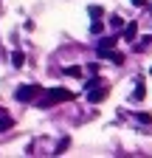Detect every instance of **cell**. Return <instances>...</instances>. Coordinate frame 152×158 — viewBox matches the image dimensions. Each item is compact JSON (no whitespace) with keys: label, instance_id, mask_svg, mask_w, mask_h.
Returning a JSON list of instances; mask_svg holds the SVG:
<instances>
[{"label":"cell","instance_id":"1","mask_svg":"<svg viewBox=\"0 0 152 158\" xmlns=\"http://www.w3.org/2000/svg\"><path fill=\"white\" fill-rule=\"evenodd\" d=\"M70 99H73V93H70V90L56 88V90H48V96L40 102V107H51V105H56V102H70Z\"/></svg>","mask_w":152,"mask_h":158},{"label":"cell","instance_id":"3","mask_svg":"<svg viewBox=\"0 0 152 158\" xmlns=\"http://www.w3.org/2000/svg\"><path fill=\"white\" fill-rule=\"evenodd\" d=\"M104 96H107V88H93L87 99H90V102H93V105H96V102H102V99H104Z\"/></svg>","mask_w":152,"mask_h":158},{"label":"cell","instance_id":"11","mask_svg":"<svg viewBox=\"0 0 152 158\" xmlns=\"http://www.w3.org/2000/svg\"><path fill=\"white\" fill-rule=\"evenodd\" d=\"M68 147H70V138H62V141L56 144V155H62V152H65Z\"/></svg>","mask_w":152,"mask_h":158},{"label":"cell","instance_id":"5","mask_svg":"<svg viewBox=\"0 0 152 158\" xmlns=\"http://www.w3.org/2000/svg\"><path fill=\"white\" fill-rule=\"evenodd\" d=\"M118 43V37H104V40H99V51H104V48H113Z\"/></svg>","mask_w":152,"mask_h":158},{"label":"cell","instance_id":"14","mask_svg":"<svg viewBox=\"0 0 152 158\" xmlns=\"http://www.w3.org/2000/svg\"><path fill=\"white\" fill-rule=\"evenodd\" d=\"M130 3H132V6H138V9H141V6H146V0H130Z\"/></svg>","mask_w":152,"mask_h":158},{"label":"cell","instance_id":"6","mask_svg":"<svg viewBox=\"0 0 152 158\" xmlns=\"http://www.w3.org/2000/svg\"><path fill=\"white\" fill-rule=\"evenodd\" d=\"M144 96H146V88L141 85V79H138V88H135V90H132V102H141V99H144Z\"/></svg>","mask_w":152,"mask_h":158},{"label":"cell","instance_id":"9","mask_svg":"<svg viewBox=\"0 0 152 158\" xmlns=\"http://www.w3.org/2000/svg\"><path fill=\"white\" fill-rule=\"evenodd\" d=\"M87 14H90L93 20H99V17L104 14V9H102V6H87Z\"/></svg>","mask_w":152,"mask_h":158},{"label":"cell","instance_id":"7","mask_svg":"<svg viewBox=\"0 0 152 158\" xmlns=\"http://www.w3.org/2000/svg\"><path fill=\"white\" fill-rule=\"evenodd\" d=\"M11 65H14V68H23V65H26V56H23V51H14V56H11Z\"/></svg>","mask_w":152,"mask_h":158},{"label":"cell","instance_id":"13","mask_svg":"<svg viewBox=\"0 0 152 158\" xmlns=\"http://www.w3.org/2000/svg\"><path fill=\"white\" fill-rule=\"evenodd\" d=\"M110 26H113V28H124V17H113Z\"/></svg>","mask_w":152,"mask_h":158},{"label":"cell","instance_id":"12","mask_svg":"<svg viewBox=\"0 0 152 158\" xmlns=\"http://www.w3.org/2000/svg\"><path fill=\"white\" fill-rule=\"evenodd\" d=\"M102 28H104V26H102V20H93V26H90V34H102Z\"/></svg>","mask_w":152,"mask_h":158},{"label":"cell","instance_id":"4","mask_svg":"<svg viewBox=\"0 0 152 158\" xmlns=\"http://www.w3.org/2000/svg\"><path fill=\"white\" fill-rule=\"evenodd\" d=\"M135 34H138V26L135 23H127L124 26V40H135Z\"/></svg>","mask_w":152,"mask_h":158},{"label":"cell","instance_id":"2","mask_svg":"<svg viewBox=\"0 0 152 158\" xmlns=\"http://www.w3.org/2000/svg\"><path fill=\"white\" fill-rule=\"evenodd\" d=\"M40 93H42L40 85H20L17 93H14V99H17V102H31V99H37Z\"/></svg>","mask_w":152,"mask_h":158},{"label":"cell","instance_id":"8","mask_svg":"<svg viewBox=\"0 0 152 158\" xmlns=\"http://www.w3.org/2000/svg\"><path fill=\"white\" fill-rule=\"evenodd\" d=\"M6 130H11V118L6 113H0V133H6Z\"/></svg>","mask_w":152,"mask_h":158},{"label":"cell","instance_id":"10","mask_svg":"<svg viewBox=\"0 0 152 158\" xmlns=\"http://www.w3.org/2000/svg\"><path fill=\"white\" fill-rule=\"evenodd\" d=\"M65 73H68V76H76V79H79V76H82V68H79V65H68V68H65Z\"/></svg>","mask_w":152,"mask_h":158}]
</instances>
